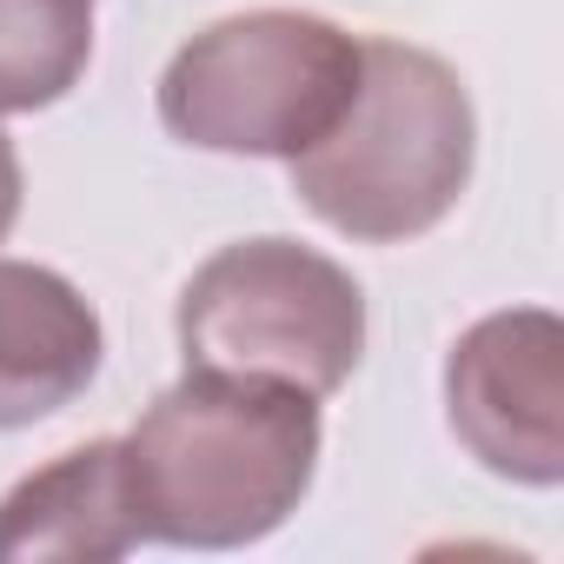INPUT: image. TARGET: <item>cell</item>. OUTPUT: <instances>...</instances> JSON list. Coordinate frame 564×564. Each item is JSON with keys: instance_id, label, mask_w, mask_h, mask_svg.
<instances>
[{"instance_id": "cell-8", "label": "cell", "mask_w": 564, "mask_h": 564, "mask_svg": "<svg viewBox=\"0 0 564 564\" xmlns=\"http://www.w3.org/2000/svg\"><path fill=\"white\" fill-rule=\"evenodd\" d=\"M94 61V0H0V113H41Z\"/></svg>"}, {"instance_id": "cell-1", "label": "cell", "mask_w": 564, "mask_h": 564, "mask_svg": "<svg viewBox=\"0 0 564 564\" xmlns=\"http://www.w3.org/2000/svg\"><path fill=\"white\" fill-rule=\"evenodd\" d=\"M140 538L232 551L279 531L319 471V399L279 379L193 372L120 438Z\"/></svg>"}, {"instance_id": "cell-6", "label": "cell", "mask_w": 564, "mask_h": 564, "mask_svg": "<svg viewBox=\"0 0 564 564\" xmlns=\"http://www.w3.org/2000/svg\"><path fill=\"white\" fill-rule=\"evenodd\" d=\"M100 372V313L74 279L34 259H0V432L74 405Z\"/></svg>"}, {"instance_id": "cell-4", "label": "cell", "mask_w": 564, "mask_h": 564, "mask_svg": "<svg viewBox=\"0 0 564 564\" xmlns=\"http://www.w3.org/2000/svg\"><path fill=\"white\" fill-rule=\"evenodd\" d=\"M173 326L193 372H246L333 399L366 352V293L300 239H239L186 279Z\"/></svg>"}, {"instance_id": "cell-2", "label": "cell", "mask_w": 564, "mask_h": 564, "mask_svg": "<svg viewBox=\"0 0 564 564\" xmlns=\"http://www.w3.org/2000/svg\"><path fill=\"white\" fill-rule=\"evenodd\" d=\"M478 113L465 80L412 41H359L346 113L293 153V193L333 232L399 246L432 232L471 186Z\"/></svg>"}, {"instance_id": "cell-9", "label": "cell", "mask_w": 564, "mask_h": 564, "mask_svg": "<svg viewBox=\"0 0 564 564\" xmlns=\"http://www.w3.org/2000/svg\"><path fill=\"white\" fill-rule=\"evenodd\" d=\"M14 219H21V153L0 133V239L14 232Z\"/></svg>"}, {"instance_id": "cell-7", "label": "cell", "mask_w": 564, "mask_h": 564, "mask_svg": "<svg viewBox=\"0 0 564 564\" xmlns=\"http://www.w3.org/2000/svg\"><path fill=\"white\" fill-rule=\"evenodd\" d=\"M140 544L120 438H94L0 498V564H113Z\"/></svg>"}, {"instance_id": "cell-3", "label": "cell", "mask_w": 564, "mask_h": 564, "mask_svg": "<svg viewBox=\"0 0 564 564\" xmlns=\"http://www.w3.org/2000/svg\"><path fill=\"white\" fill-rule=\"evenodd\" d=\"M359 87V41L300 8H252L199 28L160 74V120L199 153L293 160Z\"/></svg>"}, {"instance_id": "cell-5", "label": "cell", "mask_w": 564, "mask_h": 564, "mask_svg": "<svg viewBox=\"0 0 564 564\" xmlns=\"http://www.w3.org/2000/svg\"><path fill=\"white\" fill-rule=\"evenodd\" d=\"M445 419L458 445L511 478H564V326L544 306L478 319L445 359Z\"/></svg>"}]
</instances>
